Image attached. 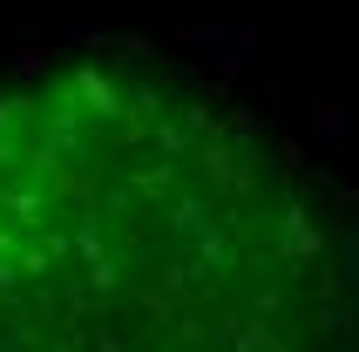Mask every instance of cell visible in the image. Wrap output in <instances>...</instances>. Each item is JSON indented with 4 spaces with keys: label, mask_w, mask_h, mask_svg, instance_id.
<instances>
[{
    "label": "cell",
    "mask_w": 359,
    "mask_h": 352,
    "mask_svg": "<svg viewBox=\"0 0 359 352\" xmlns=\"http://www.w3.org/2000/svg\"><path fill=\"white\" fill-rule=\"evenodd\" d=\"M299 163L203 81L61 61L0 95V352H353Z\"/></svg>",
    "instance_id": "obj_1"
}]
</instances>
